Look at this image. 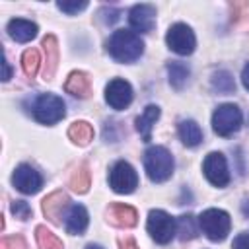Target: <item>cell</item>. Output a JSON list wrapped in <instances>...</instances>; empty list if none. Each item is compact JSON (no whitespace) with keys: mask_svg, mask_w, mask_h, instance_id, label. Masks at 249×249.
<instances>
[{"mask_svg":"<svg viewBox=\"0 0 249 249\" xmlns=\"http://www.w3.org/2000/svg\"><path fill=\"white\" fill-rule=\"evenodd\" d=\"M109 54L119 62H134L144 53V43L138 33L128 29H117L107 41Z\"/></svg>","mask_w":249,"mask_h":249,"instance_id":"6da1fadb","label":"cell"},{"mask_svg":"<svg viewBox=\"0 0 249 249\" xmlns=\"http://www.w3.org/2000/svg\"><path fill=\"white\" fill-rule=\"evenodd\" d=\"M173 156L163 146H150L144 152V169L150 181L163 183L173 175Z\"/></svg>","mask_w":249,"mask_h":249,"instance_id":"7a4b0ae2","label":"cell"},{"mask_svg":"<svg viewBox=\"0 0 249 249\" xmlns=\"http://www.w3.org/2000/svg\"><path fill=\"white\" fill-rule=\"evenodd\" d=\"M198 226L210 241H224L226 235L230 233L231 220L228 212L220 208H208L198 216Z\"/></svg>","mask_w":249,"mask_h":249,"instance_id":"3957f363","label":"cell"},{"mask_svg":"<svg viewBox=\"0 0 249 249\" xmlns=\"http://www.w3.org/2000/svg\"><path fill=\"white\" fill-rule=\"evenodd\" d=\"M64 115H66V105L54 93H41L33 103V117L43 124H54Z\"/></svg>","mask_w":249,"mask_h":249,"instance_id":"277c9868","label":"cell"},{"mask_svg":"<svg viewBox=\"0 0 249 249\" xmlns=\"http://www.w3.org/2000/svg\"><path fill=\"white\" fill-rule=\"evenodd\" d=\"M241 123H243V115L239 107L233 103L220 105L212 115V128L218 136H231L241 128Z\"/></svg>","mask_w":249,"mask_h":249,"instance_id":"5b68a950","label":"cell"},{"mask_svg":"<svg viewBox=\"0 0 249 249\" xmlns=\"http://www.w3.org/2000/svg\"><path fill=\"white\" fill-rule=\"evenodd\" d=\"M146 230H148L150 237L156 243L165 245L177 233V222L163 210H150L148 222H146Z\"/></svg>","mask_w":249,"mask_h":249,"instance_id":"8992f818","label":"cell"},{"mask_svg":"<svg viewBox=\"0 0 249 249\" xmlns=\"http://www.w3.org/2000/svg\"><path fill=\"white\" fill-rule=\"evenodd\" d=\"M109 185L119 195H128L138 187V175L128 161H117L109 173Z\"/></svg>","mask_w":249,"mask_h":249,"instance_id":"52a82bcc","label":"cell"},{"mask_svg":"<svg viewBox=\"0 0 249 249\" xmlns=\"http://www.w3.org/2000/svg\"><path fill=\"white\" fill-rule=\"evenodd\" d=\"M165 41H167V47L181 54V56H187L195 51L196 47V39H195V33L193 29L187 25V23H175L169 27L167 35H165Z\"/></svg>","mask_w":249,"mask_h":249,"instance_id":"ba28073f","label":"cell"},{"mask_svg":"<svg viewBox=\"0 0 249 249\" xmlns=\"http://www.w3.org/2000/svg\"><path fill=\"white\" fill-rule=\"evenodd\" d=\"M202 171H204L206 179H208L214 187H226V185L230 183L228 163H226L224 154H220V152H210V154L204 158Z\"/></svg>","mask_w":249,"mask_h":249,"instance_id":"9c48e42d","label":"cell"},{"mask_svg":"<svg viewBox=\"0 0 249 249\" xmlns=\"http://www.w3.org/2000/svg\"><path fill=\"white\" fill-rule=\"evenodd\" d=\"M105 99L117 111L126 109L130 105V101H132V88H130V84L126 80H123V78L111 80L107 84V88H105Z\"/></svg>","mask_w":249,"mask_h":249,"instance_id":"30bf717a","label":"cell"},{"mask_svg":"<svg viewBox=\"0 0 249 249\" xmlns=\"http://www.w3.org/2000/svg\"><path fill=\"white\" fill-rule=\"evenodd\" d=\"M12 183L14 187L23 193V195H33L41 189L43 185V177L39 175V171L27 163H21L16 171H14V177H12Z\"/></svg>","mask_w":249,"mask_h":249,"instance_id":"8fae6325","label":"cell"},{"mask_svg":"<svg viewBox=\"0 0 249 249\" xmlns=\"http://www.w3.org/2000/svg\"><path fill=\"white\" fill-rule=\"evenodd\" d=\"M68 202H70V198H68V195L64 191L51 193L49 196L43 198V214H45V218H49V222H53L54 226H60L62 224L60 218H62V212L68 206Z\"/></svg>","mask_w":249,"mask_h":249,"instance_id":"7c38bea8","label":"cell"},{"mask_svg":"<svg viewBox=\"0 0 249 249\" xmlns=\"http://www.w3.org/2000/svg\"><path fill=\"white\" fill-rule=\"evenodd\" d=\"M128 21L132 29L140 33H148L152 31L154 21H156V8L152 4H136L128 14Z\"/></svg>","mask_w":249,"mask_h":249,"instance_id":"4fadbf2b","label":"cell"},{"mask_svg":"<svg viewBox=\"0 0 249 249\" xmlns=\"http://www.w3.org/2000/svg\"><path fill=\"white\" fill-rule=\"evenodd\" d=\"M107 220L113 224V226H119V228H132L136 226L138 222V214L132 206L128 204H121V202H113L107 210Z\"/></svg>","mask_w":249,"mask_h":249,"instance_id":"5bb4252c","label":"cell"},{"mask_svg":"<svg viewBox=\"0 0 249 249\" xmlns=\"http://www.w3.org/2000/svg\"><path fill=\"white\" fill-rule=\"evenodd\" d=\"M43 51H45V68H43V78L51 82L54 78L56 66H58V41L54 35L43 37Z\"/></svg>","mask_w":249,"mask_h":249,"instance_id":"9a60e30c","label":"cell"},{"mask_svg":"<svg viewBox=\"0 0 249 249\" xmlns=\"http://www.w3.org/2000/svg\"><path fill=\"white\" fill-rule=\"evenodd\" d=\"M88 220H89L88 210H86L82 204H72L70 210H68L66 216H64V228H66L68 233H72V235H80V233L86 231V228H88Z\"/></svg>","mask_w":249,"mask_h":249,"instance_id":"2e32d148","label":"cell"},{"mask_svg":"<svg viewBox=\"0 0 249 249\" xmlns=\"http://www.w3.org/2000/svg\"><path fill=\"white\" fill-rule=\"evenodd\" d=\"M64 89H66L70 95H74V97L86 99V97L91 95V82H89V78H88L86 72L76 70V72H72V74L68 76V80H66V84H64Z\"/></svg>","mask_w":249,"mask_h":249,"instance_id":"e0dca14e","label":"cell"},{"mask_svg":"<svg viewBox=\"0 0 249 249\" xmlns=\"http://www.w3.org/2000/svg\"><path fill=\"white\" fill-rule=\"evenodd\" d=\"M8 35L18 43H27L37 35V25L29 19H12L8 23Z\"/></svg>","mask_w":249,"mask_h":249,"instance_id":"ac0fdd59","label":"cell"},{"mask_svg":"<svg viewBox=\"0 0 249 249\" xmlns=\"http://www.w3.org/2000/svg\"><path fill=\"white\" fill-rule=\"evenodd\" d=\"M160 119V107L158 105H146L144 113L136 119V130L140 132L142 140H150L152 136V128L156 124V121Z\"/></svg>","mask_w":249,"mask_h":249,"instance_id":"d6986e66","label":"cell"},{"mask_svg":"<svg viewBox=\"0 0 249 249\" xmlns=\"http://www.w3.org/2000/svg\"><path fill=\"white\" fill-rule=\"evenodd\" d=\"M177 132H179L181 142H183L185 146H189V148H195V146H198V144L202 142V130H200V126H198L195 121H191V119L181 121L179 126H177Z\"/></svg>","mask_w":249,"mask_h":249,"instance_id":"ffe728a7","label":"cell"},{"mask_svg":"<svg viewBox=\"0 0 249 249\" xmlns=\"http://www.w3.org/2000/svg\"><path fill=\"white\" fill-rule=\"evenodd\" d=\"M68 136H70V140H72L74 144H78V146H88V144L93 140V128H91V124L86 123V121H76V123L70 124Z\"/></svg>","mask_w":249,"mask_h":249,"instance_id":"44dd1931","label":"cell"},{"mask_svg":"<svg viewBox=\"0 0 249 249\" xmlns=\"http://www.w3.org/2000/svg\"><path fill=\"white\" fill-rule=\"evenodd\" d=\"M89 185H91L89 167H88V163H80L76 167V171L72 173V177H70V187H72V191L84 195V193H88Z\"/></svg>","mask_w":249,"mask_h":249,"instance_id":"7402d4cb","label":"cell"},{"mask_svg":"<svg viewBox=\"0 0 249 249\" xmlns=\"http://www.w3.org/2000/svg\"><path fill=\"white\" fill-rule=\"evenodd\" d=\"M167 74H169V84L175 88V89H183V86L187 84L189 76H191V70L187 64L183 62H171L167 66Z\"/></svg>","mask_w":249,"mask_h":249,"instance_id":"603a6c76","label":"cell"},{"mask_svg":"<svg viewBox=\"0 0 249 249\" xmlns=\"http://www.w3.org/2000/svg\"><path fill=\"white\" fill-rule=\"evenodd\" d=\"M177 237L181 241H191L196 237V224H195V216L191 214H183L177 218Z\"/></svg>","mask_w":249,"mask_h":249,"instance_id":"cb8c5ba5","label":"cell"},{"mask_svg":"<svg viewBox=\"0 0 249 249\" xmlns=\"http://www.w3.org/2000/svg\"><path fill=\"white\" fill-rule=\"evenodd\" d=\"M35 237H37V245L39 249H64L62 241L45 226H37L35 230Z\"/></svg>","mask_w":249,"mask_h":249,"instance_id":"d4e9b609","label":"cell"},{"mask_svg":"<svg viewBox=\"0 0 249 249\" xmlns=\"http://www.w3.org/2000/svg\"><path fill=\"white\" fill-rule=\"evenodd\" d=\"M212 88L216 91H220V93H233L235 91V82H233V78H231L230 72L218 70L212 76Z\"/></svg>","mask_w":249,"mask_h":249,"instance_id":"484cf974","label":"cell"},{"mask_svg":"<svg viewBox=\"0 0 249 249\" xmlns=\"http://www.w3.org/2000/svg\"><path fill=\"white\" fill-rule=\"evenodd\" d=\"M21 64H23V72L27 78H33L39 70V64H41V56H39V51L37 49H27L21 56Z\"/></svg>","mask_w":249,"mask_h":249,"instance_id":"4316f807","label":"cell"},{"mask_svg":"<svg viewBox=\"0 0 249 249\" xmlns=\"http://www.w3.org/2000/svg\"><path fill=\"white\" fill-rule=\"evenodd\" d=\"M0 249H27V245L21 235H10L0 239Z\"/></svg>","mask_w":249,"mask_h":249,"instance_id":"83f0119b","label":"cell"},{"mask_svg":"<svg viewBox=\"0 0 249 249\" xmlns=\"http://www.w3.org/2000/svg\"><path fill=\"white\" fill-rule=\"evenodd\" d=\"M12 212L19 220H27L31 216V208H29V204L25 200H14L12 202Z\"/></svg>","mask_w":249,"mask_h":249,"instance_id":"f1b7e54d","label":"cell"},{"mask_svg":"<svg viewBox=\"0 0 249 249\" xmlns=\"http://www.w3.org/2000/svg\"><path fill=\"white\" fill-rule=\"evenodd\" d=\"M56 8L66 14H78L88 8V2H56Z\"/></svg>","mask_w":249,"mask_h":249,"instance_id":"f546056e","label":"cell"},{"mask_svg":"<svg viewBox=\"0 0 249 249\" xmlns=\"http://www.w3.org/2000/svg\"><path fill=\"white\" fill-rule=\"evenodd\" d=\"M99 16H103V21L111 25V23H115L119 19V10H115V8H103L99 12Z\"/></svg>","mask_w":249,"mask_h":249,"instance_id":"4dcf8cb0","label":"cell"},{"mask_svg":"<svg viewBox=\"0 0 249 249\" xmlns=\"http://www.w3.org/2000/svg\"><path fill=\"white\" fill-rule=\"evenodd\" d=\"M231 249H249V233H239L233 239Z\"/></svg>","mask_w":249,"mask_h":249,"instance_id":"1f68e13d","label":"cell"},{"mask_svg":"<svg viewBox=\"0 0 249 249\" xmlns=\"http://www.w3.org/2000/svg\"><path fill=\"white\" fill-rule=\"evenodd\" d=\"M2 80L4 82H8L10 78H12V68H10V64H8V60H6V56H2Z\"/></svg>","mask_w":249,"mask_h":249,"instance_id":"d6a6232c","label":"cell"},{"mask_svg":"<svg viewBox=\"0 0 249 249\" xmlns=\"http://www.w3.org/2000/svg\"><path fill=\"white\" fill-rule=\"evenodd\" d=\"M119 247H121V249H138V245H136V241H134L132 237L121 239V241H119Z\"/></svg>","mask_w":249,"mask_h":249,"instance_id":"836d02e7","label":"cell"},{"mask_svg":"<svg viewBox=\"0 0 249 249\" xmlns=\"http://www.w3.org/2000/svg\"><path fill=\"white\" fill-rule=\"evenodd\" d=\"M241 82H243L245 89L249 91V62L245 64V68H243V72H241Z\"/></svg>","mask_w":249,"mask_h":249,"instance_id":"e575fe53","label":"cell"},{"mask_svg":"<svg viewBox=\"0 0 249 249\" xmlns=\"http://www.w3.org/2000/svg\"><path fill=\"white\" fill-rule=\"evenodd\" d=\"M86 249H103V247H99V245H93V243H89Z\"/></svg>","mask_w":249,"mask_h":249,"instance_id":"d590c367","label":"cell"}]
</instances>
